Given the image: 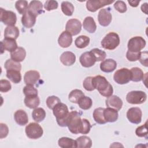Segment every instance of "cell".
<instances>
[{
  "label": "cell",
  "instance_id": "obj_1",
  "mask_svg": "<svg viewBox=\"0 0 148 148\" xmlns=\"http://www.w3.org/2000/svg\"><path fill=\"white\" fill-rule=\"evenodd\" d=\"M92 84L94 88L97 89L102 96L109 97L112 95L113 92V87L104 76L97 75L92 77Z\"/></svg>",
  "mask_w": 148,
  "mask_h": 148
},
{
  "label": "cell",
  "instance_id": "obj_2",
  "mask_svg": "<svg viewBox=\"0 0 148 148\" xmlns=\"http://www.w3.org/2000/svg\"><path fill=\"white\" fill-rule=\"evenodd\" d=\"M53 112L58 124L62 127H66V120L69 113L68 106L65 103L60 102L53 108Z\"/></svg>",
  "mask_w": 148,
  "mask_h": 148
},
{
  "label": "cell",
  "instance_id": "obj_3",
  "mask_svg": "<svg viewBox=\"0 0 148 148\" xmlns=\"http://www.w3.org/2000/svg\"><path fill=\"white\" fill-rule=\"evenodd\" d=\"M81 125L82 119L79 113L75 110L69 112L66 120V126L69 131L74 134H80Z\"/></svg>",
  "mask_w": 148,
  "mask_h": 148
},
{
  "label": "cell",
  "instance_id": "obj_4",
  "mask_svg": "<svg viewBox=\"0 0 148 148\" xmlns=\"http://www.w3.org/2000/svg\"><path fill=\"white\" fill-rule=\"evenodd\" d=\"M103 48L107 50H114L120 44V38L119 35L114 32L108 33L101 42Z\"/></svg>",
  "mask_w": 148,
  "mask_h": 148
},
{
  "label": "cell",
  "instance_id": "obj_5",
  "mask_svg": "<svg viewBox=\"0 0 148 148\" xmlns=\"http://www.w3.org/2000/svg\"><path fill=\"white\" fill-rule=\"evenodd\" d=\"M25 131L28 138L32 139L40 138L43 134V130L42 127L36 123H31L28 124Z\"/></svg>",
  "mask_w": 148,
  "mask_h": 148
},
{
  "label": "cell",
  "instance_id": "obj_6",
  "mask_svg": "<svg viewBox=\"0 0 148 148\" xmlns=\"http://www.w3.org/2000/svg\"><path fill=\"white\" fill-rule=\"evenodd\" d=\"M147 99V94L142 91H132L126 95L127 101L131 104H142Z\"/></svg>",
  "mask_w": 148,
  "mask_h": 148
},
{
  "label": "cell",
  "instance_id": "obj_7",
  "mask_svg": "<svg viewBox=\"0 0 148 148\" xmlns=\"http://www.w3.org/2000/svg\"><path fill=\"white\" fill-rule=\"evenodd\" d=\"M146 46L145 40L141 36H134L131 38L128 42V50L131 52H140Z\"/></svg>",
  "mask_w": 148,
  "mask_h": 148
},
{
  "label": "cell",
  "instance_id": "obj_8",
  "mask_svg": "<svg viewBox=\"0 0 148 148\" xmlns=\"http://www.w3.org/2000/svg\"><path fill=\"white\" fill-rule=\"evenodd\" d=\"M131 78V71L130 69L123 68L114 73L113 75V79L114 82L119 84H125L128 83Z\"/></svg>",
  "mask_w": 148,
  "mask_h": 148
},
{
  "label": "cell",
  "instance_id": "obj_9",
  "mask_svg": "<svg viewBox=\"0 0 148 148\" xmlns=\"http://www.w3.org/2000/svg\"><path fill=\"white\" fill-rule=\"evenodd\" d=\"M0 20L5 25L8 26L14 25L17 21V16L15 13L10 10H6L0 8Z\"/></svg>",
  "mask_w": 148,
  "mask_h": 148
},
{
  "label": "cell",
  "instance_id": "obj_10",
  "mask_svg": "<svg viewBox=\"0 0 148 148\" xmlns=\"http://www.w3.org/2000/svg\"><path fill=\"white\" fill-rule=\"evenodd\" d=\"M65 29L71 35L75 36L79 34L82 30L80 21L76 18L69 19L66 24Z\"/></svg>",
  "mask_w": 148,
  "mask_h": 148
},
{
  "label": "cell",
  "instance_id": "obj_11",
  "mask_svg": "<svg viewBox=\"0 0 148 148\" xmlns=\"http://www.w3.org/2000/svg\"><path fill=\"white\" fill-rule=\"evenodd\" d=\"M142 116V110L138 107L131 108L127 112V117L129 121L135 124H138L141 122Z\"/></svg>",
  "mask_w": 148,
  "mask_h": 148
},
{
  "label": "cell",
  "instance_id": "obj_12",
  "mask_svg": "<svg viewBox=\"0 0 148 148\" xmlns=\"http://www.w3.org/2000/svg\"><path fill=\"white\" fill-rule=\"evenodd\" d=\"M113 0H97V1H87L86 2V8L87 10L91 12H95L99 9L110 5L114 2Z\"/></svg>",
  "mask_w": 148,
  "mask_h": 148
},
{
  "label": "cell",
  "instance_id": "obj_13",
  "mask_svg": "<svg viewBox=\"0 0 148 148\" xmlns=\"http://www.w3.org/2000/svg\"><path fill=\"white\" fill-rule=\"evenodd\" d=\"M112 16L108 9H102L98 14V20L99 24L103 27L108 26L112 21Z\"/></svg>",
  "mask_w": 148,
  "mask_h": 148
},
{
  "label": "cell",
  "instance_id": "obj_14",
  "mask_svg": "<svg viewBox=\"0 0 148 148\" xmlns=\"http://www.w3.org/2000/svg\"><path fill=\"white\" fill-rule=\"evenodd\" d=\"M79 61L82 66L85 68H90L96 62L94 57L90 51L82 53L79 58Z\"/></svg>",
  "mask_w": 148,
  "mask_h": 148
},
{
  "label": "cell",
  "instance_id": "obj_15",
  "mask_svg": "<svg viewBox=\"0 0 148 148\" xmlns=\"http://www.w3.org/2000/svg\"><path fill=\"white\" fill-rule=\"evenodd\" d=\"M40 79V73L37 71H28L25 72L24 81L27 85H34Z\"/></svg>",
  "mask_w": 148,
  "mask_h": 148
},
{
  "label": "cell",
  "instance_id": "obj_16",
  "mask_svg": "<svg viewBox=\"0 0 148 148\" xmlns=\"http://www.w3.org/2000/svg\"><path fill=\"white\" fill-rule=\"evenodd\" d=\"M106 105L117 111L120 110L123 106L122 100L117 95H111L106 100Z\"/></svg>",
  "mask_w": 148,
  "mask_h": 148
},
{
  "label": "cell",
  "instance_id": "obj_17",
  "mask_svg": "<svg viewBox=\"0 0 148 148\" xmlns=\"http://www.w3.org/2000/svg\"><path fill=\"white\" fill-rule=\"evenodd\" d=\"M36 16L28 10L21 17L23 25L27 28L32 27L36 23Z\"/></svg>",
  "mask_w": 148,
  "mask_h": 148
},
{
  "label": "cell",
  "instance_id": "obj_18",
  "mask_svg": "<svg viewBox=\"0 0 148 148\" xmlns=\"http://www.w3.org/2000/svg\"><path fill=\"white\" fill-rule=\"evenodd\" d=\"M1 54L3 53L4 50H7L10 53L14 51L18 47L16 40L9 38H4L1 42Z\"/></svg>",
  "mask_w": 148,
  "mask_h": 148
},
{
  "label": "cell",
  "instance_id": "obj_19",
  "mask_svg": "<svg viewBox=\"0 0 148 148\" xmlns=\"http://www.w3.org/2000/svg\"><path fill=\"white\" fill-rule=\"evenodd\" d=\"M117 67V62L113 59H106L100 64V69L105 73H110L114 71Z\"/></svg>",
  "mask_w": 148,
  "mask_h": 148
},
{
  "label": "cell",
  "instance_id": "obj_20",
  "mask_svg": "<svg viewBox=\"0 0 148 148\" xmlns=\"http://www.w3.org/2000/svg\"><path fill=\"white\" fill-rule=\"evenodd\" d=\"M72 42V35L67 31H63L58 39V45L62 48H67Z\"/></svg>",
  "mask_w": 148,
  "mask_h": 148
},
{
  "label": "cell",
  "instance_id": "obj_21",
  "mask_svg": "<svg viewBox=\"0 0 148 148\" xmlns=\"http://www.w3.org/2000/svg\"><path fill=\"white\" fill-rule=\"evenodd\" d=\"M14 119L17 124L21 126L26 125L28 122V117L27 113L21 109L16 111L14 114Z\"/></svg>",
  "mask_w": 148,
  "mask_h": 148
},
{
  "label": "cell",
  "instance_id": "obj_22",
  "mask_svg": "<svg viewBox=\"0 0 148 148\" xmlns=\"http://www.w3.org/2000/svg\"><path fill=\"white\" fill-rule=\"evenodd\" d=\"M103 116L106 122L113 123L118 119L119 113L117 110L108 107L106 108H104Z\"/></svg>",
  "mask_w": 148,
  "mask_h": 148
},
{
  "label": "cell",
  "instance_id": "obj_23",
  "mask_svg": "<svg viewBox=\"0 0 148 148\" xmlns=\"http://www.w3.org/2000/svg\"><path fill=\"white\" fill-rule=\"evenodd\" d=\"M60 61L65 66H71L76 61V56L71 51H65L60 56Z\"/></svg>",
  "mask_w": 148,
  "mask_h": 148
},
{
  "label": "cell",
  "instance_id": "obj_24",
  "mask_svg": "<svg viewBox=\"0 0 148 148\" xmlns=\"http://www.w3.org/2000/svg\"><path fill=\"white\" fill-rule=\"evenodd\" d=\"M28 10L37 16L43 12V4L39 1H32L28 5Z\"/></svg>",
  "mask_w": 148,
  "mask_h": 148
},
{
  "label": "cell",
  "instance_id": "obj_25",
  "mask_svg": "<svg viewBox=\"0 0 148 148\" xmlns=\"http://www.w3.org/2000/svg\"><path fill=\"white\" fill-rule=\"evenodd\" d=\"M83 28L89 33H94L97 29L96 23L91 16L86 17L83 22Z\"/></svg>",
  "mask_w": 148,
  "mask_h": 148
},
{
  "label": "cell",
  "instance_id": "obj_26",
  "mask_svg": "<svg viewBox=\"0 0 148 148\" xmlns=\"http://www.w3.org/2000/svg\"><path fill=\"white\" fill-rule=\"evenodd\" d=\"M20 32L18 28L14 25L7 26L4 31L5 38H9L16 40L19 36Z\"/></svg>",
  "mask_w": 148,
  "mask_h": 148
},
{
  "label": "cell",
  "instance_id": "obj_27",
  "mask_svg": "<svg viewBox=\"0 0 148 148\" xmlns=\"http://www.w3.org/2000/svg\"><path fill=\"white\" fill-rule=\"evenodd\" d=\"M26 56L25 50L21 47H18L14 51L10 53V57L13 60L17 62H21Z\"/></svg>",
  "mask_w": 148,
  "mask_h": 148
},
{
  "label": "cell",
  "instance_id": "obj_28",
  "mask_svg": "<svg viewBox=\"0 0 148 148\" xmlns=\"http://www.w3.org/2000/svg\"><path fill=\"white\" fill-rule=\"evenodd\" d=\"M76 146L79 148H90L92 146V141L87 136H81L76 140Z\"/></svg>",
  "mask_w": 148,
  "mask_h": 148
},
{
  "label": "cell",
  "instance_id": "obj_29",
  "mask_svg": "<svg viewBox=\"0 0 148 148\" xmlns=\"http://www.w3.org/2000/svg\"><path fill=\"white\" fill-rule=\"evenodd\" d=\"M58 146L62 148L77 147L76 140L68 137H62L58 140Z\"/></svg>",
  "mask_w": 148,
  "mask_h": 148
},
{
  "label": "cell",
  "instance_id": "obj_30",
  "mask_svg": "<svg viewBox=\"0 0 148 148\" xmlns=\"http://www.w3.org/2000/svg\"><path fill=\"white\" fill-rule=\"evenodd\" d=\"M25 106L30 109L36 108L40 103V99L37 96H25L24 98Z\"/></svg>",
  "mask_w": 148,
  "mask_h": 148
},
{
  "label": "cell",
  "instance_id": "obj_31",
  "mask_svg": "<svg viewBox=\"0 0 148 148\" xmlns=\"http://www.w3.org/2000/svg\"><path fill=\"white\" fill-rule=\"evenodd\" d=\"M103 110L104 108H96L93 112V118L96 123L99 124H104L106 123L104 116H103Z\"/></svg>",
  "mask_w": 148,
  "mask_h": 148
},
{
  "label": "cell",
  "instance_id": "obj_32",
  "mask_svg": "<svg viewBox=\"0 0 148 148\" xmlns=\"http://www.w3.org/2000/svg\"><path fill=\"white\" fill-rule=\"evenodd\" d=\"M32 117L35 121L40 123L45 119L46 112L42 108H36L32 111Z\"/></svg>",
  "mask_w": 148,
  "mask_h": 148
},
{
  "label": "cell",
  "instance_id": "obj_33",
  "mask_svg": "<svg viewBox=\"0 0 148 148\" xmlns=\"http://www.w3.org/2000/svg\"><path fill=\"white\" fill-rule=\"evenodd\" d=\"M131 74V80L135 82H140L143 79L144 77L143 72L142 70L138 67L132 68L130 70Z\"/></svg>",
  "mask_w": 148,
  "mask_h": 148
},
{
  "label": "cell",
  "instance_id": "obj_34",
  "mask_svg": "<svg viewBox=\"0 0 148 148\" xmlns=\"http://www.w3.org/2000/svg\"><path fill=\"white\" fill-rule=\"evenodd\" d=\"M6 77L14 83H18L21 80L20 71L16 70L6 71Z\"/></svg>",
  "mask_w": 148,
  "mask_h": 148
},
{
  "label": "cell",
  "instance_id": "obj_35",
  "mask_svg": "<svg viewBox=\"0 0 148 148\" xmlns=\"http://www.w3.org/2000/svg\"><path fill=\"white\" fill-rule=\"evenodd\" d=\"M84 96L83 91L79 89H75L71 91L68 95V99L70 102L74 103H77L79 99Z\"/></svg>",
  "mask_w": 148,
  "mask_h": 148
},
{
  "label": "cell",
  "instance_id": "obj_36",
  "mask_svg": "<svg viewBox=\"0 0 148 148\" xmlns=\"http://www.w3.org/2000/svg\"><path fill=\"white\" fill-rule=\"evenodd\" d=\"M89 37L86 35H80L76 38L75 40V46L79 49H83L87 47L90 43Z\"/></svg>",
  "mask_w": 148,
  "mask_h": 148
},
{
  "label": "cell",
  "instance_id": "obj_37",
  "mask_svg": "<svg viewBox=\"0 0 148 148\" xmlns=\"http://www.w3.org/2000/svg\"><path fill=\"white\" fill-rule=\"evenodd\" d=\"M4 67L6 71L16 70L20 71L21 69V65L20 62L15 61L12 59H8L4 64Z\"/></svg>",
  "mask_w": 148,
  "mask_h": 148
},
{
  "label": "cell",
  "instance_id": "obj_38",
  "mask_svg": "<svg viewBox=\"0 0 148 148\" xmlns=\"http://www.w3.org/2000/svg\"><path fill=\"white\" fill-rule=\"evenodd\" d=\"M77 104L80 108L82 109L88 110L91 108L92 105V101L90 97L84 96L79 99Z\"/></svg>",
  "mask_w": 148,
  "mask_h": 148
},
{
  "label": "cell",
  "instance_id": "obj_39",
  "mask_svg": "<svg viewBox=\"0 0 148 148\" xmlns=\"http://www.w3.org/2000/svg\"><path fill=\"white\" fill-rule=\"evenodd\" d=\"M61 10L64 14L68 16L72 15L74 12V6L73 4L68 1H63L61 3Z\"/></svg>",
  "mask_w": 148,
  "mask_h": 148
},
{
  "label": "cell",
  "instance_id": "obj_40",
  "mask_svg": "<svg viewBox=\"0 0 148 148\" xmlns=\"http://www.w3.org/2000/svg\"><path fill=\"white\" fill-rule=\"evenodd\" d=\"M92 54L96 61H103L106 56V53L98 48L92 49L90 51Z\"/></svg>",
  "mask_w": 148,
  "mask_h": 148
},
{
  "label": "cell",
  "instance_id": "obj_41",
  "mask_svg": "<svg viewBox=\"0 0 148 148\" xmlns=\"http://www.w3.org/2000/svg\"><path fill=\"white\" fill-rule=\"evenodd\" d=\"M15 8L20 14H24L28 9V2L27 1L20 0L16 2Z\"/></svg>",
  "mask_w": 148,
  "mask_h": 148
},
{
  "label": "cell",
  "instance_id": "obj_42",
  "mask_svg": "<svg viewBox=\"0 0 148 148\" xmlns=\"http://www.w3.org/2000/svg\"><path fill=\"white\" fill-rule=\"evenodd\" d=\"M61 102V100L60 99L54 95H52V96H49V97H47V98L46 99V105L47 106V107L50 109H53V108L58 103Z\"/></svg>",
  "mask_w": 148,
  "mask_h": 148
},
{
  "label": "cell",
  "instance_id": "obj_43",
  "mask_svg": "<svg viewBox=\"0 0 148 148\" xmlns=\"http://www.w3.org/2000/svg\"><path fill=\"white\" fill-rule=\"evenodd\" d=\"M23 91L25 96H37L38 94L37 89L33 85H26Z\"/></svg>",
  "mask_w": 148,
  "mask_h": 148
},
{
  "label": "cell",
  "instance_id": "obj_44",
  "mask_svg": "<svg viewBox=\"0 0 148 148\" xmlns=\"http://www.w3.org/2000/svg\"><path fill=\"white\" fill-rule=\"evenodd\" d=\"M135 134L138 137H145L147 138V122L141 126L136 128L135 130Z\"/></svg>",
  "mask_w": 148,
  "mask_h": 148
},
{
  "label": "cell",
  "instance_id": "obj_45",
  "mask_svg": "<svg viewBox=\"0 0 148 148\" xmlns=\"http://www.w3.org/2000/svg\"><path fill=\"white\" fill-rule=\"evenodd\" d=\"M91 125L89 121L86 119H82V125L80 131V134H88L91 129Z\"/></svg>",
  "mask_w": 148,
  "mask_h": 148
},
{
  "label": "cell",
  "instance_id": "obj_46",
  "mask_svg": "<svg viewBox=\"0 0 148 148\" xmlns=\"http://www.w3.org/2000/svg\"><path fill=\"white\" fill-rule=\"evenodd\" d=\"M114 8L116 10L121 13H125L127 11V8L125 3L123 1H117L114 3Z\"/></svg>",
  "mask_w": 148,
  "mask_h": 148
},
{
  "label": "cell",
  "instance_id": "obj_47",
  "mask_svg": "<svg viewBox=\"0 0 148 148\" xmlns=\"http://www.w3.org/2000/svg\"><path fill=\"white\" fill-rule=\"evenodd\" d=\"M12 86L10 83L5 79L0 80V91L2 92H6L11 90Z\"/></svg>",
  "mask_w": 148,
  "mask_h": 148
},
{
  "label": "cell",
  "instance_id": "obj_48",
  "mask_svg": "<svg viewBox=\"0 0 148 148\" xmlns=\"http://www.w3.org/2000/svg\"><path fill=\"white\" fill-rule=\"evenodd\" d=\"M92 76H88L85 78L83 82V86L84 89L88 91H92L95 90L92 84Z\"/></svg>",
  "mask_w": 148,
  "mask_h": 148
},
{
  "label": "cell",
  "instance_id": "obj_49",
  "mask_svg": "<svg viewBox=\"0 0 148 148\" xmlns=\"http://www.w3.org/2000/svg\"><path fill=\"white\" fill-rule=\"evenodd\" d=\"M58 6V3L57 1L50 0V1H46L45 2L44 4V8L47 11H50V10L57 9Z\"/></svg>",
  "mask_w": 148,
  "mask_h": 148
},
{
  "label": "cell",
  "instance_id": "obj_50",
  "mask_svg": "<svg viewBox=\"0 0 148 148\" xmlns=\"http://www.w3.org/2000/svg\"><path fill=\"white\" fill-rule=\"evenodd\" d=\"M140 52L141 51L138 53H134L128 50L126 53V57L127 60L130 61H136L137 60H139L140 56Z\"/></svg>",
  "mask_w": 148,
  "mask_h": 148
},
{
  "label": "cell",
  "instance_id": "obj_51",
  "mask_svg": "<svg viewBox=\"0 0 148 148\" xmlns=\"http://www.w3.org/2000/svg\"><path fill=\"white\" fill-rule=\"evenodd\" d=\"M148 53L147 51L140 52V56L139 57V61L140 62L144 65L145 66H148Z\"/></svg>",
  "mask_w": 148,
  "mask_h": 148
},
{
  "label": "cell",
  "instance_id": "obj_52",
  "mask_svg": "<svg viewBox=\"0 0 148 148\" xmlns=\"http://www.w3.org/2000/svg\"><path fill=\"white\" fill-rule=\"evenodd\" d=\"M0 127H1V130H0V138L2 139L7 136L8 133H9V128L8 126L3 123H1L0 124Z\"/></svg>",
  "mask_w": 148,
  "mask_h": 148
},
{
  "label": "cell",
  "instance_id": "obj_53",
  "mask_svg": "<svg viewBox=\"0 0 148 148\" xmlns=\"http://www.w3.org/2000/svg\"><path fill=\"white\" fill-rule=\"evenodd\" d=\"M128 2L129 3V4L130 5V6H131L132 7H137L140 2V1H136V0H134V1H128Z\"/></svg>",
  "mask_w": 148,
  "mask_h": 148
},
{
  "label": "cell",
  "instance_id": "obj_54",
  "mask_svg": "<svg viewBox=\"0 0 148 148\" xmlns=\"http://www.w3.org/2000/svg\"><path fill=\"white\" fill-rule=\"evenodd\" d=\"M141 10L143 12H144L146 14H147V3H145L142 5L141 6Z\"/></svg>",
  "mask_w": 148,
  "mask_h": 148
}]
</instances>
